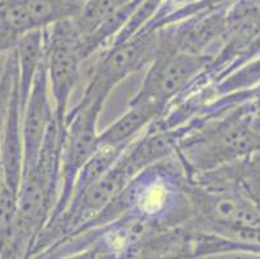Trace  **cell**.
<instances>
[{
  "label": "cell",
  "instance_id": "8992f818",
  "mask_svg": "<svg viewBox=\"0 0 260 259\" xmlns=\"http://www.w3.org/2000/svg\"><path fill=\"white\" fill-rule=\"evenodd\" d=\"M22 168V104L17 69L0 132V201L17 203Z\"/></svg>",
  "mask_w": 260,
  "mask_h": 259
},
{
  "label": "cell",
  "instance_id": "6da1fadb",
  "mask_svg": "<svg viewBox=\"0 0 260 259\" xmlns=\"http://www.w3.org/2000/svg\"><path fill=\"white\" fill-rule=\"evenodd\" d=\"M177 130L175 156L188 178L243 162L260 151V135L250 127L246 103L214 117H196Z\"/></svg>",
  "mask_w": 260,
  "mask_h": 259
},
{
  "label": "cell",
  "instance_id": "9c48e42d",
  "mask_svg": "<svg viewBox=\"0 0 260 259\" xmlns=\"http://www.w3.org/2000/svg\"><path fill=\"white\" fill-rule=\"evenodd\" d=\"M15 52L18 69L21 104H22L23 110V106L31 91L32 82H34L38 69L46 57L43 28H38V30L23 34L16 43Z\"/></svg>",
  "mask_w": 260,
  "mask_h": 259
},
{
  "label": "cell",
  "instance_id": "ba28073f",
  "mask_svg": "<svg viewBox=\"0 0 260 259\" xmlns=\"http://www.w3.org/2000/svg\"><path fill=\"white\" fill-rule=\"evenodd\" d=\"M165 110L148 101L131 100L128 109L117 121L99 132L98 148H113L124 151L138 139L154 121L159 120Z\"/></svg>",
  "mask_w": 260,
  "mask_h": 259
},
{
  "label": "cell",
  "instance_id": "3957f363",
  "mask_svg": "<svg viewBox=\"0 0 260 259\" xmlns=\"http://www.w3.org/2000/svg\"><path fill=\"white\" fill-rule=\"evenodd\" d=\"M47 77L54 117L65 126L70 99L79 82L82 37L73 20H63L43 28Z\"/></svg>",
  "mask_w": 260,
  "mask_h": 259
},
{
  "label": "cell",
  "instance_id": "7a4b0ae2",
  "mask_svg": "<svg viewBox=\"0 0 260 259\" xmlns=\"http://www.w3.org/2000/svg\"><path fill=\"white\" fill-rule=\"evenodd\" d=\"M159 56V35L154 32H138L129 39L109 47L94 68L83 96L78 104L105 105L106 99L120 82L149 68Z\"/></svg>",
  "mask_w": 260,
  "mask_h": 259
},
{
  "label": "cell",
  "instance_id": "7c38bea8",
  "mask_svg": "<svg viewBox=\"0 0 260 259\" xmlns=\"http://www.w3.org/2000/svg\"><path fill=\"white\" fill-rule=\"evenodd\" d=\"M240 183L246 194L260 211V168L250 160L243 161L240 167Z\"/></svg>",
  "mask_w": 260,
  "mask_h": 259
},
{
  "label": "cell",
  "instance_id": "30bf717a",
  "mask_svg": "<svg viewBox=\"0 0 260 259\" xmlns=\"http://www.w3.org/2000/svg\"><path fill=\"white\" fill-rule=\"evenodd\" d=\"M35 28L74 18L86 0H22Z\"/></svg>",
  "mask_w": 260,
  "mask_h": 259
},
{
  "label": "cell",
  "instance_id": "5bb4252c",
  "mask_svg": "<svg viewBox=\"0 0 260 259\" xmlns=\"http://www.w3.org/2000/svg\"><path fill=\"white\" fill-rule=\"evenodd\" d=\"M0 259H4V258H3V256H2V254H0Z\"/></svg>",
  "mask_w": 260,
  "mask_h": 259
},
{
  "label": "cell",
  "instance_id": "4fadbf2b",
  "mask_svg": "<svg viewBox=\"0 0 260 259\" xmlns=\"http://www.w3.org/2000/svg\"><path fill=\"white\" fill-rule=\"evenodd\" d=\"M96 256H98V248H96V245H93V242H92V246L82 249V250L78 251V253H72V255L65 256L63 259H96Z\"/></svg>",
  "mask_w": 260,
  "mask_h": 259
},
{
  "label": "cell",
  "instance_id": "52a82bcc",
  "mask_svg": "<svg viewBox=\"0 0 260 259\" xmlns=\"http://www.w3.org/2000/svg\"><path fill=\"white\" fill-rule=\"evenodd\" d=\"M54 118L53 104L49 94L46 57L40 64L32 82L27 101L22 110V174L34 170L38 162L44 135Z\"/></svg>",
  "mask_w": 260,
  "mask_h": 259
},
{
  "label": "cell",
  "instance_id": "5b68a950",
  "mask_svg": "<svg viewBox=\"0 0 260 259\" xmlns=\"http://www.w3.org/2000/svg\"><path fill=\"white\" fill-rule=\"evenodd\" d=\"M215 54L183 51L162 53L146 70L139 92L132 100L148 101L166 113L167 108L211 66Z\"/></svg>",
  "mask_w": 260,
  "mask_h": 259
},
{
  "label": "cell",
  "instance_id": "8fae6325",
  "mask_svg": "<svg viewBox=\"0 0 260 259\" xmlns=\"http://www.w3.org/2000/svg\"><path fill=\"white\" fill-rule=\"evenodd\" d=\"M132 0H86L79 13L72 18L82 39L92 33L113 13L131 3Z\"/></svg>",
  "mask_w": 260,
  "mask_h": 259
},
{
  "label": "cell",
  "instance_id": "277c9868",
  "mask_svg": "<svg viewBox=\"0 0 260 259\" xmlns=\"http://www.w3.org/2000/svg\"><path fill=\"white\" fill-rule=\"evenodd\" d=\"M103 105L77 104L69 109L65 120L62 158H61V180L57 203L52 210L48 222L62 214L72 198L74 183L80 168L98 151L99 118ZM47 222V223H48Z\"/></svg>",
  "mask_w": 260,
  "mask_h": 259
}]
</instances>
